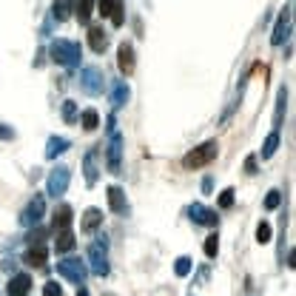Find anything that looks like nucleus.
<instances>
[{
    "mask_svg": "<svg viewBox=\"0 0 296 296\" xmlns=\"http://www.w3.org/2000/svg\"><path fill=\"white\" fill-rule=\"evenodd\" d=\"M49 54H52L54 63H60V66H66V69H74V66H80L83 46L74 43V40H52Z\"/></svg>",
    "mask_w": 296,
    "mask_h": 296,
    "instance_id": "obj_1",
    "label": "nucleus"
},
{
    "mask_svg": "<svg viewBox=\"0 0 296 296\" xmlns=\"http://www.w3.org/2000/svg\"><path fill=\"white\" fill-rule=\"evenodd\" d=\"M219 154V142L217 139H208V142H202L200 148H194V151H188L183 157V166L185 168H202L208 166V163H214Z\"/></svg>",
    "mask_w": 296,
    "mask_h": 296,
    "instance_id": "obj_2",
    "label": "nucleus"
},
{
    "mask_svg": "<svg viewBox=\"0 0 296 296\" xmlns=\"http://www.w3.org/2000/svg\"><path fill=\"white\" fill-rule=\"evenodd\" d=\"M88 262H91V273L94 276H105L108 273V242H105V234L97 236V242L88 248Z\"/></svg>",
    "mask_w": 296,
    "mask_h": 296,
    "instance_id": "obj_3",
    "label": "nucleus"
},
{
    "mask_svg": "<svg viewBox=\"0 0 296 296\" xmlns=\"http://www.w3.org/2000/svg\"><path fill=\"white\" fill-rule=\"evenodd\" d=\"M57 273L60 276H66L69 282H74V285H83L88 276V268H86V262L77 259V256H69V259H63L57 262Z\"/></svg>",
    "mask_w": 296,
    "mask_h": 296,
    "instance_id": "obj_4",
    "label": "nucleus"
},
{
    "mask_svg": "<svg viewBox=\"0 0 296 296\" xmlns=\"http://www.w3.org/2000/svg\"><path fill=\"white\" fill-rule=\"evenodd\" d=\"M103 86H105V77L97 66H86V69L80 71V88H83L88 97L103 94Z\"/></svg>",
    "mask_w": 296,
    "mask_h": 296,
    "instance_id": "obj_5",
    "label": "nucleus"
},
{
    "mask_svg": "<svg viewBox=\"0 0 296 296\" xmlns=\"http://www.w3.org/2000/svg\"><path fill=\"white\" fill-rule=\"evenodd\" d=\"M105 166L111 174H122V134L117 131L108 137V145H105Z\"/></svg>",
    "mask_w": 296,
    "mask_h": 296,
    "instance_id": "obj_6",
    "label": "nucleus"
},
{
    "mask_svg": "<svg viewBox=\"0 0 296 296\" xmlns=\"http://www.w3.org/2000/svg\"><path fill=\"white\" fill-rule=\"evenodd\" d=\"M43 214H46V200H43V194H35V197H32V202H29L26 208H23V214H20V222H23L26 228L40 225Z\"/></svg>",
    "mask_w": 296,
    "mask_h": 296,
    "instance_id": "obj_7",
    "label": "nucleus"
},
{
    "mask_svg": "<svg viewBox=\"0 0 296 296\" xmlns=\"http://www.w3.org/2000/svg\"><path fill=\"white\" fill-rule=\"evenodd\" d=\"M69 183H71V171L66 166H57L49 174V180H46V191L52 194V197H60V194H66Z\"/></svg>",
    "mask_w": 296,
    "mask_h": 296,
    "instance_id": "obj_8",
    "label": "nucleus"
},
{
    "mask_svg": "<svg viewBox=\"0 0 296 296\" xmlns=\"http://www.w3.org/2000/svg\"><path fill=\"white\" fill-rule=\"evenodd\" d=\"M290 6H293V3H287V9L282 12V18H279L276 26H273V35H270V43L273 46H282L285 43V37H287V32H290Z\"/></svg>",
    "mask_w": 296,
    "mask_h": 296,
    "instance_id": "obj_9",
    "label": "nucleus"
},
{
    "mask_svg": "<svg viewBox=\"0 0 296 296\" xmlns=\"http://www.w3.org/2000/svg\"><path fill=\"white\" fill-rule=\"evenodd\" d=\"M188 217L197 222V225H217V211L205 208V205H200V202H194L191 208H188Z\"/></svg>",
    "mask_w": 296,
    "mask_h": 296,
    "instance_id": "obj_10",
    "label": "nucleus"
},
{
    "mask_svg": "<svg viewBox=\"0 0 296 296\" xmlns=\"http://www.w3.org/2000/svg\"><path fill=\"white\" fill-rule=\"evenodd\" d=\"M117 66H120V71L125 77L134 71V46L131 43H120V49H117Z\"/></svg>",
    "mask_w": 296,
    "mask_h": 296,
    "instance_id": "obj_11",
    "label": "nucleus"
},
{
    "mask_svg": "<svg viewBox=\"0 0 296 296\" xmlns=\"http://www.w3.org/2000/svg\"><path fill=\"white\" fill-rule=\"evenodd\" d=\"M97 157H100V151L97 148H91L86 157H83V171H86V183L94 185L97 177H100V168H97Z\"/></svg>",
    "mask_w": 296,
    "mask_h": 296,
    "instance_id": "obj_12",
    "label": "nucleus"
},
{
    "mask_svg": "<svg viewBox=\"0 0 296 296\" xmlns=\"http://www.w3.org/2000/svg\"><path fill=\"white\" fill-rule=\"evenodd\" d=\"M88 46H91L97 54H103L105 46H108V32H105L103 26H91L88 29Z\"/></svg>",
    "mask_w": 296,
    "mask_h": 296,
    "instance_id": "obj_13",
    "label": "nucleus"
},
{
    "mask_svg": "<svg viewBox=\"0 0 296 296\" xmlns=\"http://www.w3.org/2000/svg\"><path fill=\"white\" fill-rule=\"evenodd\" d=\"M74 245H77L74 234H71L69 228H60V231H57V239H54V251L57 253H69V251H74Z\"/></svg>",
    "mask_w": 296,
    "mask_h": 296,
    "instance_id": "obj_14",
    "label": "nucleus"
},
{
    "mask_svg": "<svg viewBox=\"0 0 296 296\" xmlns=\"http://www.w3.org/2000/svg\"><path fill=\"white\" fill-rule=\"evenodd\" d=\"M29 287H32V279L26 276V273H18V276L9 279V285H6V290H9V296H26Z\"/></svg>",
    "mask_w": 296,
    "mask_h": 296,
    "instance_id": "obj_15",
    "label": "nucleus"
},
{
    "mask_svg": "<svg viewBox=\"0 0 296 296\" xmlns=\"http://www.w3.org/2000/svg\"><path fill=\"white\" fill-rule=\"evenodd\" d=\"M105 194H108V208H111L114 214H122V211H125V191H122L120 185H111Z\"/></svg>",
    "mask_w": 296,
    "mask_h": 296,
    "instance_id": "obj_16",
    "label": "nucleus"
},
{
    "mask_svg": "<svg viewBox=\"0 0 296 296\" xmlns=\"http://www.w3.org/2000/svg\"><path fill=\"white\" fill-rule=\"evenodd\" d=\"M71 12H74V0H54L52 15H54V20H57V23L69 20V18H71Z\"/></svg>",
    "mask_w": 296,
    "mask_h": 296,
    "instance_id": "obj_17",
    "label": "nucleus"
},
{
    "mask_svg": "<svg viewBox=\"0 0 296 296\" xmlns=\"http://www.w3.org/2000/svg\"><path fill=\"white\" fill-rule=\"evenodd\" d=\"M69 139L66 137H49V142H46V157L54 160L57 154H63V151H69Z\"/></svg>",
    "mask_w": 296,
    "mask_h": 296,
    "instance_id": "obj_18",
    "label": "nucleus"
},
{
    "mask_svg": "<svg viewBox=\"0 0 296 296\" xmlns=\"http://www.w3.org/2000/svg\"><path fill=\"white\" fill-rule=\"evenodd\" d=\"M100 222H103V211H100V208H88L86 214H83V231H86V234L97 231Z\"/></svg>",
    "mask_w": 296,
    "mask_h": 296,
    "instance_id": "obj_19",
    "label": "nucleus"
},
{
    "mask_svg": "<svg viewBox=\"0 0 296 296\" xmlns=\"http://www.w3.org/2000/svg\"><path fill=\"white\" fill-rule=\"evenodd\" d=\"M128 103V86L122 83V80H117L111 88V105L114 108H122V105Z\"/></svg>",
    "mask_w": 296,
    "mask_h": 296,
    "instance_id": "obj_20",
    "label": "nucleus"
},
{
    "mask_svg": "<svg viewBox=\"0 0 296 296\" xmlns=\"http://www.w3.org/2000/svg\"><path fill=\"white\" fill-rule=\"evenodd\" d=\"M26 262L32 265V268H43L46 265V248L43 245H32L26 251Z\"/></svg>",
    "mask_w": 296,
    "mask_h": 296,
    "instance_id": "obj_21",
    "label": "nucleus"
},
{
    "mask_svg": "<svg viewBox=\"0 0 296 296\" xmlns=\"http://www.w3.org/2000/svg\"><path fill=\"white\" fill-rule=\"evenodd\" d=\"M285 105H287V88L282 86L276 94V114H273V128L279 131V125H282V117H285Z\"/></svg>",
    "mask_w": 296,
    "mask_h": 296,
    "instance_id": "obj_22",
    "label": "nucleus"
},
{
    "mask_svg": "<svg viewBox=\"0 0 296 296\" xmlns=\"http://www.w3.org/2000/svg\"><path fill=\"white\" fill-rule=\"evenodd\" d=\"M276 148H279V131L273 128V131L268 134V139L262 142V151H259V154H262V160H270L273 154H276Z\"/></svg>",
    "mask_w": 296,
    "mask_h": 296,
    "instance_id": "obj_23",
    "label": "nucleus"
},
{
    "mask_svg": "<svg viewBox=\"0 0 296 296\" xmlns=\"http://www.w3.org/2000/svg\"><path fill=\"white\" fill-rule=\"evenodd\" d=\"M80 125L86 131H94L97 125H100V114H97L94 108H86V111L80 114Z\"/></svg>",
    "mask_w": 296,
    "mask_h": 296,
    "instance_id": "obj_24",
    "label": "nucleus"
},
{
    "mask_svg": "<svg viewBox=\"0 0 296 296\" xmlns=\"http://www.w3.org/2000/svg\"><path fill=\"white\" fill-rule=\"evenodd\" d=\"M69 225H71V208L69 205H60L54 211V228L60 231V228H69Z\"/></svg>",
    "mask_w": 296,
    "mask_h": 296,
    "instance_id": "obj_25",
    "label": "nucleus"
},
{
    "mask_svg": "<svg viewBox=\"0 0 296 296\" xmlns=\"http://www.w3.org/2000/svg\"><path fill=\"white\" fill-rule=\"evenodd\" d=\"M91 9H94V0H80L77 6H74L80 23H88V20H91Z\"/></svg>",
    "mask_w": 296,
    "mask_h": 296,
    "instance_id": "obj_26",
    "label": "nucleus"
},
{
    "mask_svg": "<svg viewBox=\"0 0 296 296\" xmlns=\"http://www.w3.org/2000/svg\"><path fill=\"white\" fill-rule=\"evenodd\" d=\"M77 117H80L77 103H74V100H66V103H63V120L66 122H77Z\"/></svg>",
    "mask_w": 296,
    "mask_h": 296,
    "instance_id": "obj_27",
    "label": "nucleus"
},
{
    "mask_svg": "<svg viewBox=\"0 0 296 296\" xmlns=\"http://www.w3.org/2000/svg\"><path fill=\"white\" fill-rule=\"evenodd\" d=\"M202 251H205V256H208V259H214V256H217V253H219V239H217V234H211L208 239H205Z\"/></svg>",
    "mask_w": 296,
    "mask_h": 296,
    "instance_id": "obj_28",
    "label": "nucleus"
},
{
    "mask_svg": "<svg viewBox=\"0 0 296 296\" xmlns=\"http://www.w3.org/2000/svg\"><path fill=\"white\" fill-rule=\"evenodd\" d=\"M174 273L177 276H188V273H191V259H188V256H180V259L174 262Z\"/></svg>",
    "mask_w": 296,
    "mask_h": 296,
    "instance_id": "obj_29",
    "label": "nucleus"
},
{
    "mask_svg": "<svg viewBox=\"0 0 296 296\" xmlns=\"http://www.w3.org/2000/svg\"><path fill=\"white\" fill-rule=\"evenodd\" d=\"M256 242H259V245H268L270 242V225H268V222H259V228H256Z\"/></svg>",
    "mask_w": 296,
    "mask_h": 296,
    "instance_id": "obj_30",
    "label": "nucleus"
},
{
    "mask_svg": "<svg viewBox=\"0 0 296 296\" xmlns=\"http://www.w3.org/2000/svg\"><path fill=\"white\" fill-rule=\"evenodd\" d=\"M117 0H97V12H100V18H111V9Z\"/></svg>",
    "mask_w": 296,
    "mask_h": 296,
    "instance_id": "obj_31",
    "label": "nucleus"
},
{
    "mask_svg": "<svg viewBox=\"0 0 296 296\" xmlns=\"http://www.w3.org/2000/svg\"><path fill=\"white\" fill-rule=\"evenodd\" d=\"M234 188H225V191L219 194V208H231V205H234Z\"/></svg>",
    "mask_w": 296,
    "mask_h": 296,
    "instance_id": "obj_32",
    "label": "nucleus"
},
{
    "mask_svg": "<svg viewBox=\"0 0 296 296\" xmlns=\"http://www.w3.org/2000/svg\"><path fill=\"white\" fill-rule=\"evenodd\" d=\"M279 202H282V194H279V191H270L268 197H265V208L273 211V208H279Z\"/></svg>",
    "mask_w": 296,
    "mask_h": 296,
    "instance_id": "obj_33",
    "label": "nucleus"
},
{
    "mask_svg": "<svg viewBox=\"0 0 296 296\" xmlns=\"http://www.w3.org/2000/svg\"><path fill=\"white\" fill-rule=\"evenodd\" d=\"M122 20H125V18H122V3L117 0V3H114V9H111V23H114V26H122Z\"/></svg>",
    "mask_w": 296,
    "mask_h": 296,
    "instance_id": "obj_34",
    "label": "nucleus"
},
{
    "mask_svg": "<svg viewBox=\"0 0 296 296\" xmlns=\"http://www.w3.org/2000/svg\"><path fill=\"white\" fill-rule=\"evenodd\" d=\"M43 296H63V287L57 282H46L43 285Z\"/></svg>",
    "mask_w": 296,
    "mask_h": 296,
    "instance_id": "obj_35",
    "label": "nucleus"
},
{
    "mask_svg": "<svg viewBox=\"0 0 296 296\" xmlns=\"http://www.w3.org/2000/svg\"><path fill=\"white\" fill-rule=\"evenodd\" d=\"M12 137H15V131H12L6 122H0V139H12Z\"/></svg>",
    "mask_w": 296,
    "mask_h": 296,
    "instance_id": "obj_36",
    "label": "nucleus"
},
{
    "mask_svg": "<svg viewBox=\"0 0 296 296\" xmlns=\"http://www.w3.org/2000/svg\"><path fill=\"white\" fill-rule=\"evenodd\" d=\"M245 171H248V174H256V157L245 160Z\"/></svg>",
    "mask_w": 296,
    "mask_h": 296,
    "instance_id": "obj_37",
    "label": "nucleus"
},
{
    "mask_svg": "<svg viewBox=\"0 0 296 296\" xmlns=\"http://www.w3.org/2000/svg\"><path fill=\"white\" fill-rule=\"evenodd\" d=\"M211 185H214V183H211V177H208V180H202V191L211 194Z\"/></svg>",
    "mask_w": 296,
    "mask_h": 296,
    "instance_id": "obj_38",
    "label": "nucleus"
},
{
    "mask_svg": "<svg viewBox=\"0 0 296 296\" xmlns=\"http://www.w3.org/2000/svg\"><path fill=\"white\" fill-rule=\"evenodd\" d=\"M77 296H88V290H86V287H80V290H77Z\"/></svg>",
    "mask_w": 296,
    "mask_h": 296,
    "instance_id": "obj_39",
    "label": "nucleus"
}]
</instances>
